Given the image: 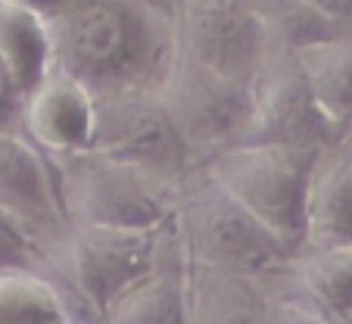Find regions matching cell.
I'll use <instances>...</instances> for the list:
<instances>
[{"instance_id": "6da1fadb", "label": "cell", "mask_w": 352, "mask_h": 324, "mask_svg": "<svg viewBox=\"0 0 352 324\" xmlns=\"http://www.w3.org/2000/svg\"><path fill=\"white\" fill-rule=\"evenodd\" d=\"M47 32L54 66L94 97L156 94L178 53L175 19L153 0H63Z\"/></svg>"}, {"instance_id": "7a4b0ae2", "label": "cell", "mask_w": 352, "mask_h": 324, "mask_svg": "<svg viewBox=\"0 0 352 324\" xmlns=\"http://www.w3.org/2000/svg\"><path fill=\"white\" fill-rule=\"evenodd\" d=\"M175 212L187 265L262 278L293 262V252L237 199L228 197L206 169L193 178H181Z\"/></svg>"}, {"instance_id": "3957f363", "label": "cell", "mask_w": 352, "mask_h": 324, "mask_svg": "<svg viewBox=\"0 0 352 324\" xmlns=\"http://www.w3.org/2000/svg\"><path fill=\"white\" fill-rule=\"evenodd\" d=\"M318 153L234 144L206 159V172L296 256L306 246V197Z\"/></svg>"}, {"instance_id": "277c9868", "label": "cell", "mask_w": 352, "mask_h": 324, "mask_svg": "<svg viewBox=\"0 0 352 324\" xmlns=\"http://www.w3.org/2000/svg\"><path fill=\"white\" fill-rule=\"evenodd\" d=\"M56 191L66 222L125 231H162L178 203V184L91 150L60 159Z\"/></svg>"}, {"instance_id": "5b68a950", "label": "cell", "mask_w": 352, "mask_h": 324, "mask_svg": "<svg viewBox=\"0 0 352 324\" xmlns=\"http://www.w3.org/2000/svg\"><path fill=\"white\" fill-rule=\"evenodd\" d=\"M190 156H215L240 144L253 113V85L234 81L175 53L156 91Z\"/></svg>"}, {"instance_id": "8992f818", "label": "cell", "mask_w": 352, "mask_h": 324, "mask_svg": "<svg viewBox=\"0 0 352 324\" xmlns=\"http://www.w3.org/2000/svg\"><path fill=\"white\" fill-rule=\"evenodd\" d=\"M175 34L181 56L246 85L272 56V25L243 0H184Z\"/></svg>"}, {"instance_id": "52a82bcc", "label": "cell", "mask_w": 352, "mask_h": 324, "mask_svg": "<svg viewBox=\"0 0 352 324\" xmlns=\"http://www.w3.org/2000/svg\"><path fill=\"white\" fill-rule=\"evenodd\" d=\"M91 153L144 169L168 184H181L193 159L156 94L97 97Z\"/></svg>"}, {"instance_id": "ba28073f", "label": "cell", "mask_w": 352, "mask_h": 324, "mask_svg": "<svg viewBox=\"0 0 352 324\" xmlns=\"http://www.w3.org/2000/svg\"><path fill=\"white\" fill-rule=\"evenodd\" d=\"M160 231H125V228L72 225L69 262L72 284L97 318L156 268Z\"/></svg>"}, {"instance_id": "9c48e42d", "label": "cell", "mask_w": 352, "mask_h": 324, "mask_svg": "<svg viewBox=\"0 0 352 324\" xmlns=\"http://www.w3.org/2000/svg\"><path fill=\"white\" fill-rule=\"evenodd\" d=\"M340 134L327 125L309 94L293 50L272 60L253 85V113L240 144L293 147V150H327Z\"/></svg>"}, {"instance_id": "30bf717a", "label": "cell", "mask_w": 352, "mask_h": 324, "mask_svg": "<svg viewBox=\"0 0 352 324\" xmlns=\"http://www.w3.org/2000/svg\"><path fill=\"white\" fill-rule=\"evenodd\" d=\"M19 122L28 144H34L41 153L54 159L78 156L91 150L97 97L78 78L54 66L22 97Z\"/></svg>"}, {"instance_id": "8fae6325", "label": "cell", "mask_w": 352, "mask_h": 324, "mask_svg": "<svg viewBox=\"0 0 352 324\" xmlns=\"http://www.w3.org/2000/svg\"><path fill=\"white\" fill-rule=\"evenodd\" d=\"M0 209L34 244L41 234L60 231L66 222L44 153L10 131H0Z\"/></svg>"}, {"instance_id": "7c38bea8", "label": "cell", "mask_w": 352, "mask_h": 324, "mask_svg": "<svg viewBox=\"0 0 352 324\" xmlns=\"http://www.w3.org/2000/svg\"><path fill=\"white\" fill-rule=\"evenodd\" d=\"M187 321L190 324H268L272 303L259 278L187 265Z\"/></svg>"}, {"instance_id": "4fadbf2b", "label": "cell", "mask_w": 352, "mask_h": 324, "mask_svg": "<svg viewBox=\"0 0 352 324\" xmlns=\"http://www.w3.org/2000/svg\"><path fill=\"white\" fill-rule=\"evenodd\" d=\"M309 94L318 113L337 134L352 125V34L340 32L331 38L293 50Z\"/></svg>"}, {"instance_id": "5bb4252c", "label": "cell", "mask_w": 352, "mask_h": 324, "mask_svg": "<svg viewBox=\"0 0 352 324\" xmlns=\"http://www.w3.org/2000/svg\"><path fill=\"white\" fill-rule=\"evenodd\" d=\"M306 246H352V162L340 153L321 150L315 159L306 197Z\"/></svg>"}, {"instance_id": "9a60e30c", "label": "cell", "mask_w": 352, "mask_h": 324, "mask_svg": "<svg viewBox=\"0 0 352 324\" xmlns=\"http://www.w3.org/2000/svg\"><path fill=\"white\" fill-rule=\"evenodd\" d=\"M0 63L19 85L22 97L54 69L47 19L16 0H0Z\"/></svg>"}, {"instance_id": "2e32d148", "label": "cell", "mask_w": 352, "mask_h": 324, "mask_svg": "<svg viewBox=\"0 0 352 324\" xmlns=\"http://www.w3.org/2000/svg\"><path fill=\"white\" fill-rule=\"evenodd\" d=\"M290 265L302 303L340 324L352 315V246H306Z\"/></svg>"}, {"instance_id": "e0dca14e", "label": "cell", "mask_w": 352, "mask_h": 324, "mask_svg": "<svg viewBox=\"0 0 352 324\" xmlns=\"http://www.w3.org/2000/svg\"><path fill=\"white\" fill-rule=\"evenodd\" d=\"M103 324H190L187 321V278H175L153 268L109 305Z\"/></svg>"}, {"instance_id": "ac0fdd59", "label": "cell", "mask_w": 352, "mask_h": 324, "mask_svg": "<svg viewBox=\"0 0 352 324\" xmlns=\"http://www.w3.org/2000/svg\"><path fill=\"white\" fill-rule=\"evenodd\" d=\"M0 324H72L60 293L34 272H0Z\"/></svg>"}, {"instance_id": "d6986e66", "label": "cell", "mask_w": 352, "mask_h": 324, "mask_svg": "<svg viewBox=\"0 0 352 324\" xmlns=\"http://www.w3.org/2000/svg\"><path fill=\"white\" fill-rule=\"evenodd\" d=\"M38 262V244L0 209V272H32Z\"/></svg>"}, {"instance_id": "ffe728a7", "label": "cell", "mask_w": 352, "mask_h": 324, "mask_svg": "<svg viewBox=\"0 0 352 324\" xmlns=\"http://www.w3.org/2000/svg\"><path fill=\"white\" fill-rule=\"evenodd\" d=\"M268 324H340V321L321 315L318 309L306 305L302 299H293V303L272 305V321Z\"/></svg>"}, {"instance_id": "44dd1931", "label": "cell", "mask_w": 352, "mask_h": 324, "mask_svg": "<svg viewBox=\"0 0 352 324\" xmlns=\"http://www.w3.org/2000/svg\"><path fill=\"white\" fill-rule=\"evenodd\" d=\"M22 106V91L13 81V75L7 72V66L0 63V131H10L13 119H19Z\"/></svg>"}, {"instance_id": "7402d4cb", "label": "cell", "mask_w": 352, "mask_h": 324, "mask_svg": "<svg viewBox=\"0 0 352 324\" xmlns=\"http://www.w3.org/2000/svg\"><path fill=\"white\" fill-rule=\"evenodd\" d=\"M302 7H309L312 13L324 16L333 25H352V0H299Z\"/></svg>"}, {"instance_id": "603a6c76", "label": "cell", "mask_w": 352, "mask_h": 324, "mask_svg": "<svg viewBox=\"0 0 352 324\" xmlns=\"http://www.w3.org/2000/svg\"><path fill=\"white\" fill-rule=\"evenodd\" d=\"M16 3H25L28 10H34V13H41V16L47 19V16H50L56 7H60L63 0H16Z\"/></svg>"}, {"instance_id": "cb8c5ba5", "label": "cell", "mask_w": 352, "mask_h": 324, "mask_svg": "<svg viewBox=\"0 0 352 324\" xmlns=\"http://www.w3.org/2000/svg\"><path fill=\"white\" fill-rule=\"evenodd\" d=\"M343 324H352V315H349V318H346V321H343Z\"/></svg>"}]
</instances>
